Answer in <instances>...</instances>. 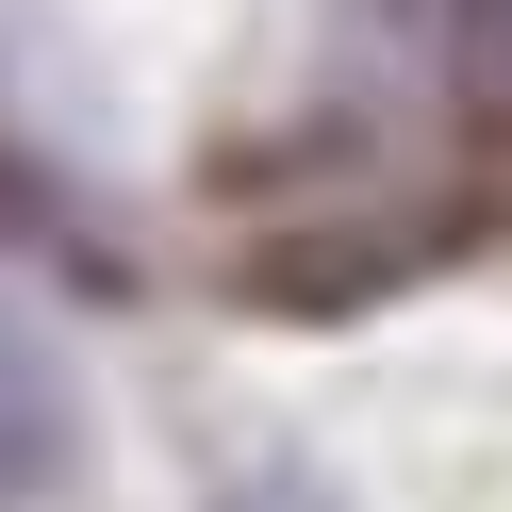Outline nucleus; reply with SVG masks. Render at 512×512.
Wrapping results in <instances>:
<instances>
[{"mask_svg":"<svg viewBox=\"0 0 512 512\" xmlns=\"http://www.w3.org/2000/svg\"><path fill=\"white\" fill-rule=\"evenodd\" d=\"M67 463H83V413H67V364H50L17 314H0V512H34V496H67Z\"/></svg>","mask_w":512,"mask_h":512,"instance_id":"obj_1","label":"nucleus"},{"mask_svg":"<svg viewBox=\"0 0 512 512\" xmlns=\"http://www.w3.org/2000/svg\"><path fill=\"white\" fill-rule=\"evenodd\" d=\"M446 67H463L479 100L512 116V0H446Z\"/></svg>","mask_w":512,"mask_h":512,"instance_id":"obj_2","label":"nucleus"}]
</instances>
